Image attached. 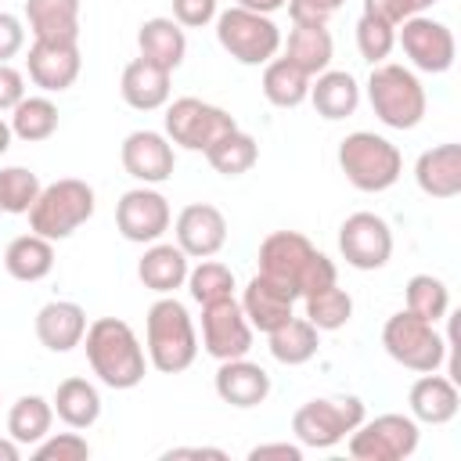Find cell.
Instances as JSON below:
<instances>
[{
    "instance_id": "ab89813d",
    "label": "cell",
    "mask_w": 461,
    "mask_h": 461,
    "mask_svg": "<svg viewBox=\"0 0 461 461\" xmlns=\"http://www.w3.org/2000/svg\"><path fill=\"white\" fill-rule=\"evenodd\" d=\"M40 176L25 166H4L0 169V209L25 216L32 209V202L40 198Z\"/></svg>"
},
{
    "instance_id": "7dc6e473",
    "label": "cell",
    "mask_w": 461,
    "mask_h": 461,
    "mask_svg": "<svg viewBox=\"0 0 461 461\" xmlns=\"http://www.w3.org/2000/svg\"><path fill=\"white\" fill-rule=\"evenodd\" d=\"M364 14L375 22H385V25H400L403 18H411L403 0H364Z\"/></svg>"
},
{
    "instance_id": "836d02e7",
    "label": "cell",
    "mask_w": 461,
    "mask_h": 461,
    "mask_svg": "<svg viewBox=\"0 0 461 461\" xmlns=\"http://www.w3.org/2000/svg\"><path fill=\"white\" fill-rule=\"evenodd\" d=\"M11 133L25 144H40V140H50L58 133V104L47 97V94H32V97H22L14 108H11Z\"/></svg>"
},
{
    "instance_id": "d590c367",
    "label": "cell",
    "mask_w": 461,
    "mask_h": 461,
    "mask_svg": "<svg viewBox=\"0 0 461 461\" xmlns=\"http://www.w3.org/2000/svg\"><path fill=\"white\" fill-rule=\"evenodd\" d=\"M205 158H209V166H212L220 176H241V173H249V169L256 166L259 144H256L252 133H245V130L238 126V130L223 133V137L205 151Z\"/></svg>"
},
{
    "instance_id": "db71d44e",
    "label": "cell",
    "mask_w": 461,
    "mask_h": 461,
    "mask_svg": "<svg viewBox=\"0 0 461 461\" xmlns=\"http://www.w3.org/2000/svg\"><path fill=\"white\" fill-rule=\"evenodd\" d=\"M11 137H14V133H11V122H4V119H0V155L11 148Z\"/></svg>"
},
{
    "instance_id": "d6986e66",
    "label": "cell",
    "mask_w": 461,
    "mask_h": 461,
    "mask_svg": "<svg viewBox=\"0 0 461 461\" xmlns=\"http://www.w3.org/2000/svg\"><path fill=\"white\" fill-rule=\"evenodd\" d=\"M216 396L230 407H259L267 396H270V375L252 364L249 357H234V360H220L216 367Z\"/></svg>"
},
{
    "instance_id": "60d3db41",
    "label": "cell",
    "mask_w": 461,
    "mask_h": 461,
    "mask_svg": "<svg viewBox=\"0 0 461 461\" xmlns=\"http://www.w3.org/2000/svg\"><path fill=\"white\" fill-rule=\"evenodd\" d=\"M396 47V25H385V22H375L367 14H360L357 22V50L364 61L371 65H382Z\"/></svg>"
},
{
    "instance_id": "f1b7e54d",
    "label": "cell",
    "mask_w": 461,
    "mask_h": 461,
    "mask_svg": "<svg viewBox=\"0 0 461 461\" xmlns=\"http://www.w3.org/2000/svg\"><path fill=\"white\" fill-rule=\"evenodd\" d=\"M50 407H54V414H58L68 429H79V432H83V429H90V425L101 418V393H97L94 382L72 375V378L58 382Z\"/></svg>"
},
{
    "instance_id": "ee69618b",
    "label": "cell",
    "mask_w": 461,
    "mask_h": 461,
    "mask_svg": "<svg viewBox=\"0 0 461 461\" xmlns=\"http://www.w3.org/2000/svg\"><path fill=\"white\" fill-rule=\"evenodd\" d=\"M216 0H173V22L184 29H202L216 22Z\"/></svg>"
},
{
    "instance_id": "1f68e13d",
    "label": "cell",
    "mask_w": 461,
    "mask_h": 461,
    "mask_svg": "<svg viewBox=\"0 0 461 461\" xmlns=\"http://www.w3.org/2000/svg\"><path fill=\"white\" fill-rule=\"evenodd\" d=\"M331 54H335V43H331V32L328 25H303V22H292V32H288V43H285V58L292 65H299L310 79L317 72H324L331 65Z\"/></svg>"
},
{
    "instance_id": "9c48e42d",
    "label": "cell",
    "mask_w": 461,
    "mask_h": 461,
    "mask_svg": "<svg viewBox=\"0 0 461 461\" xmlns=\"http://www.w3.org/2000/svg\"><path fill=\"white\" fill-rule=\"evenodd\" d=\"M382 346H385V353H389L400 367L418 371V375L436 371V367L447 360V339L436 331L432 321H421V317L411 313V310H400V313H393V317L385 321V328H382Z\"/></svg>"
},
{
    "instance_id": "9a60e30c",
    "label": "cell",
    "mask_w": 461,
    "mask_h": 461,
    "mask_svg": "<svg viewBox=\"0 0 461 461\" xmlns=\"http://www.w3.org/2000/svg\"><path fill=\"white\" fill-rule=\"evenodd\" d=\"M339 252L353 270H382L393 256V230L378 212H353L339 227Z\"/></svg>"
},
{
    "instance_id": "816d5d0a",
    "label": "cell",
    "mask_w": 461,
    "mask_h": 461,
    "mask_svg": "<svg viewBox=\"0 0 461 461\" xmlns=\"http://www.w3.org/2000/svg\"><path fill=\"white\" fill-rule=\"evenodd\" d=\"M22 457V443H14L11 436L0 439V461H18Z\"/></svg>"
},
{
    "instance_id": "2e32d148",
    "label": "cell",
    "mask_w": 461,
    "mask_h": 461,
    "mask_svg": "<svg viewBox=\"0 0 461 461\" xmlns=\"http://www.w3.org/2000/svg\"><path fill=\"white\" fill-rule=\"evenodd\" d=\"M173 234L187 259H209L227 245V216L212 202H191L176 212Z\"/></svg>"
},
{
    "instance_id": "7402d4cb",
    "label": "cell",
    "mask_w": 461,
    "mask_h": 461,
    "mask_svg": "<svg viewBox=\"0 0 461 461\" xmlns=\"http://www.w3.org/2000/svg\"><path fill=\"white\" fill-rule=\"evenodd\" d=\"M414 180L429 198H457L461 194V144L447 140L418 155Z\"/></svg>"
},
{
    "instance_id": "3957f363",
    "label": "cell",
    "mask_w": 461,
    "mask_h": 461,
    "mask_svg": "<svg viewBox=\"0 0 461 461\" xmlns=\"http://www.w3.org/2000/svg\"><path fill=\"white\" fill-rule=\"evenodd\" d=\"M148 364L162 375H180L198 357V331L187 306L176 295H158L144 317Z\"/></svg>"
},
{
    "instance_id": "b9f144b4",
    "label": "cell",
    "mask_w": 461,
    "mask_h": 461,
    "mask_svg": "<svg viewBox=\"0 0 461 461\" xmlns=\"http://www.w3.org/2000/svg\"><path fill=\"white\" fill-rule=\"evenodd\" d=\"M32 457L36 461H83V457H90V443L79 436V429L76 432H58V436L47 432L32 447Z\"/></svg>"
},
{
    "instance_id": "8fae6325",
    "label": "cell",
    "mask_w": 461,
    "mask_h": 461,
    "mask_svg": "<svg viewBox=\"0 0 461 461\" xmlns=\"http://www.w3.org/2000/svg\"><path fill=\"white\" fill-rule=\"evenodd\" d=\"M349 454L357 461H403L418 450V421L411 414H378V418H364L349 436Z\"/></svg>"
},
{
    "instance_id": "c3c4849f",
    "label": "cell",
    "mask_w": 461,
    "mask_h": 461,
    "mask_svg": "<svg viewBox=\"0 0 461 461\" xmlns=\"http://www.w3.org/2000/svg\"><path fill=\"white\" fill-rule=\"evenodd\" d=\"M263 457L299 461V457H303V443H259V447L249 450V461H263Z\"/></svg>"
},
{
    "instance_id": "f546056e",
    "label": "cell",
    "mask_w": 461,
    "mask_h": 461,
    "mask_svg": "<svg viewBox=\"0 0 461 461\" xmlns=\"http://www.w3.org/2000/svg\"><path fill=\"white\" fill-rule=\"evenodd\" d=\"M4 270L14 281H43L54 270V241L40 238V234H18L7 249H4Z\"/></svg>"
},
{
    "instance_id": "8992f818",
    "label": "cell",
    "mask_w": 461,
    "mask_h": 461,
    "mask_svg": "<svg viewBox=\"0 0 461 461\" xmlns=\"http://www.w3.org/2000/svg\"><path fill=\"white\" fill-rule=\"evenodd\" d=\"M97 209L94 187L86 180L76 176H61L47 187H40V198L29 209V227L32 234L47 238V241H65L72 238Z\"/></svg>"
},
{
    "instance_id": "ffe728a7",
    "label": "cell",
    "mask_w": 461,
    "mask_h": 461,
    "mask_svg": "<svg viewBox=\"0 0 461 461\" xmlns=\"http://www.w3.org/2000/svg\"><path fill=\"white\" fill-rule=\"evenodd\" d=\"M407 403H411V418L421 421V425H447L457 418V407H461V393H457V382L450 375H436V371H425L411 393H407Z\"/></svg>"
},
{
    "instance_id": "7c38bea8",
    "label": "cell",
    "mask_w": 461,
    "mask_h": 461,
    "mask_svg": "<svg viewBox=\"0 0 461 461\" xmlns=\"http://www.w3.org/2000/svg\"><path fill=\"white\" fill-rule=\"evenodd\" d=\"M396 29H400V32H396V43L403 47L407 61H411L418 72L439 76V72H447V68L454 65L457 43H454L450 25H443V22L429 18V14H411V18H403Z\"/></svg>"
},
{
    "instance_id": "83f0119b",
    "label": "cell",
    "mask_w": 461,
    "mask_h": 461,
    "mask_svg": "<svg viewBox=\"0 0 461 461\" xmlns=\"http://www.w3.org/2000/svg\"><path fill=\"white\" fill-rule=\"evenodd\" d=\"M137 47H140V58L173 72L187 58V32L173 18H148L137 29Z\"/></svg>"
},
{
    "instance_id": "6da1fadb",
    "label": "cell",
    "mask_w": 461,
    "mask_h": 461,
    "mask_svg": "<svg viewBox=\"0 0 461 461\" xmlns=\"http://www.w3.org/2000/svg\"><path fill=\"white\" fill-rule=\"evenodd\" d=\"M259 274L292 292L295 299L335 285V263L299 230H274L259 245Z\"/></svg>"
},
{
    "instance_id": "e0dca14e",
    "label": "cell",
    "mask_w": 461,
    "mask_h": 461,
    "mask_svg": "<svg viewBox=\"0 0 461 461\" xmlns=\"http://www.w3.org/2000/svg\"><path fill=\"white\" fill-rule=\"evenodd\" d=\"M119 158H122V169L133 180H140V184H162L176 169L173 144L158 130H133V133H126V140L119 148Z\"/></svg>"
},
{
    "instance_id": "f6af8a7d",
    "label": "cell",
    "mask_w": 461,
    "mask_h": 461,
    "mask_svg": "<svg viewBox=\"0 0 461 461\" xmlns=\"http://www.w3.org/2000/svg\"><path fill=\"white\" fill-rule=\"evenodd\" d=\"M25 47V22L11 11H0V65H7Z\"/></svg>"
},
{
    "instance_id": "f5cc1de1",
    "label": "cell",
    "mask_w": 461,
    "mask_h": 461,
    "mask_svg": "<svg viewBox=\"0 0 461 461\" xmlns=\"http://www.w3.org/2000/svg\"><path fill=\"white\" fill-rule=\"evenodd\" d=\"M403 4H407V11H411V14H425V11H429V7H436L439 0H403Z\"/></svg>"
},
{
    "instance_id": "4dcf8cb0",
    "label": "cell",
    "mask_w": 461,
    "mask_h": 461,
    "mask_svg": "<svg viewBox=\"0 0 461 461\" xmlns=\"http://www.w3.org/2000/svg\"><path fill=\"white\" fill-rule=\"evenodd\" d=\"M267 346H270V357L277 364H288V367H299L306 360L317 357V346H321V331L306 321V317H288L285 324H277L274 331H267Z\"/></svg>"
},
{
    "instance_id": "277c9868",
    "label": "cell",
    "mask_w": 461,
    "mask_h": 461,
    "mask_svg": "<svg viewBox=\"0 0 461 461\" xmlns=\"http://www.w3.org/2000/svg\"><path fill=\"white\" fill-rule=\"evenodd\" d=\"M339 169L357 191L378 194L400 180L403 155L389 137L371 133V130H353L339 140Z\"/></svg>"
},
{
    "instance_id": "4316f807",
    "label": "cell",
    "mask_w": 461,
    "mask_h": 461,
    "mask_svg": "<svg viewBox=\"0 0 461 461\" xmlns=\"http://www.w3.org/2000/svg\"><path fill=\"white\" fill-rule=\"evenodd\" d=\"M25 25L32 40L79 43V0H25Z\"/></svg>"
},
{
    "instance_id": "484cf974",
    "label": "cell",
    "mask_w": 461,
    "mask_h": 461,
    "mask_svg": "<svg viewBox=\"0 0 461 461\" xmlns=\"http://www.w3.org/2000/svg\"><path fill=\"white\" fill-rule=\"evenodd\" d=\"M292 306H295V295L263 274H256L241 292V310H245L252 331H263V335L274 331L277 324H285L292 317Z\"/></svg>"
},
{
    "instance_id": "bcb514c9",
    "label": "cell",
    "mask_w": 461,
    "mask_h": 461,
    "mask_svg": "<svg viewBox=\"0 0 461 461\" xmlns=\"http://www.w3.org/2000/svg\"><path fill=\"white\" fill-rule=\"evenodd\" d=\"M25 97V76L7 61L0 65V112H11Z\"/></svg>"
},
{
    "instance_id": "52a82bcc",
    "label": "cell",
    "mask_w": 461,
    "mask_h": 461,
    "mask_svg": "<svg viewBox=\"0 0 461 461\" xmlns=\"http://www.w3.org/2000/svg\"><path fill=\"white\" fill-rule=\"evenodd\" d=\"M216 40L238 65H267L281 50V29L270 14L227 7L216 14Z\"/></svg>"
},
{
    "instance_id": "d6a6232c",
    "label": "cell",
    "mask_w": 461,
    "mask_h": 461,
    "mask_svg": "<svg viewBox=\"0 0 461 461\" xmlns=\"http://www.w3.org/2000/svg\"><path fill=\"white\" fill-rule=\"evenodd\" d=\"M263 97L274 104V108H299L306 97H310V76L292 65L288 58H270L263 65Z\"/></svg>"
},
{
    "instance_id": "30bf717a",
    "label": "cell",
    "mask_w": 461,
    "mask_h": 461,
    "mask_svg": "<svg viewBox=\"0 0 461 461\" xmlns=\"http://www.w3.org/2000/svg\"><path fill=\"white\" fill-rule=\"evenodd\" d=\"M238 130L234 115L209 104V101H198V97H176L173 104H166V137L169 144H180L187 151H209L223 133Z\"/></svg>"
},
{
    "instance_id": "cb8c5ba5",
    "label": "cell",
    "mask_w": 461,
    "mask_h": 461,
    "mask_svg": "<svg viewBox=\"0 0 461 461\" xmlns=\"http://www.w3.org/2000/svg\"><path fill=\"white\" fill-rule=\"evenodd\" d=\"M187 252L173 241H151L137 263V277L144 288H151L155 295H173L176 288H184L187 281Z\"/></svg>"
},
{
    "instance_id": "44dd1931",
    "label": "cell",
    "mask_w": 461,
    "mask_h": 461,
    "mask_svg": "<svg viewBox=\"0 0 461 461\" xmlns=\"http://www.w3.org/2000/svg\"><path fill=\"white\" fill-rule=\"evenodd\" d=\"M86 335V310L68 299H50L36 310V339L50 353H68Z\"/></svg>"
},
{
    "instance_id": "681fc988",
    "label": "cell",
    "mask_w": 461,
    "mask_h": 461,
    "mask_svg": "<svg viewBox=\"0 0 461 461\" xmlns=\"http://www.w3.org/2000/svg\"><path fill=\"white\" fill-rule=\"evenodd\" d=\"M162 457H166V461H173V457H216V461H223L227 454H223L220 447H173V450H166Z\"/></svg>"
},
{
    "instance_id": "5b68a950",
    "label": "cell",
    "mask_w": 461,
    "mask_h": 461,
    "mask_svg": "<svg viewBox=\"0 0 461 461\" xmlns=\"http://www.w3.org/2000/svg\"><path fill=\"white\" fill-rule=\"evenodd\" d=\"M367 101H371V112L378 115V122H385L389 130H414L429 108L421 79L396 61L371 65Z\"/></svg>"
},
{
    "instance_id": "5bb4252c",
    "label": "cell",
    "mask_w": 461,
    "mask_h": 461,
    "mask_svg": "<svg viewBox=\"0 0 461 461\" xmlns=\"http://www.w3.org/2000/svg\"><path fill=\"white\" fill-rule=\"evenodd\" d=\"M169 202L162 191H155L151 184L130 187L119 202H115V227L126 241L133 245H151L169 230Z\"/></svg>"
},
{
    "instance_id": "ac0fdd59",
    "label": "cell",
    "mask_w": 461,
    "mask_h": 461,
    "mask_svg": "<svg viewBox=\"0 0 461 461\" xmlns=\"http://www.w3.org/2000/svg\"><path fill=\"white\" fill-rule=\"evenodd\" d=\"M29 79L32 86H40L43 94H61L79 79L83 58H79V43H54V40H32L29 58H25Z\"/></svg>"
},
{
    "instance_id": "603a6c76",
    "label": "cell",
    "mask_w": 461,
    "mask_h": 461,
    "mask_svg": "<svg viewBox=\"0 0 461 461\" xmlns=\"http://www.w3.org/2000/svg\"><path fill=\"white\" fill-rule=\"evenodd\" d=\"M306 101L317 108L321 119L339 122V119H349L360 108V83L346 68H324L310 79V97Z\"/></svg>"
},
{
    "instance_id": "f907efd6",
    "label": "cell",
    "mask_w": 461,
    "mask_h": 461,
    "mask_svg": "<svg viewBox=\"0 0 461 461\" xmlns=\"http://www.w3.org/2000/svg\"><path fill=\"white\" fill-rule=\"evenodd\" d=\"M288 0H238V7H245V11H256V14H274V11H281Z\"/></svg>"
},
{
    "instance_id": "8d00e7d4",
    "label": "cell",
    "mask_w": 461,
    "mask_h": 461,
    "mask_svg": "<svg viewBox=\"0 0 461 461\" xmlns=\"http://www.w3.org/2000/svg\"><path fill=\"white\" fill-rule=\"evenodd\" d=\"M306 303V321L317 328V331H339L349 324L353 317V299L346 288L339 285H328V288H317L310 295H303Z\"/></svg>"
},
{
    "instance_id": "f35d334b",
    "label": "cell",
    "mask_w": 461,
    "mask_h": 461,
    "mask_svg": "<svg viewBox=\"0 0 461 461\" xmlns=\"http://www.w3.org/2000/svg\"><path fill=\"white\" fill-rule=\"evenodd\" d=\"M184 285H187L191 299L202 303V306L234 295V274H230V267L216 263L212 256H209V259H198V267L187 270V281H184Z\"/></svg>"
},
{
    "instance_id": "11a10c76",
    "label": "cell",
    "mask_w": 461,
    "mask_h": 461,
    "mask_svg": "<svg viewBox=\"0 0 461 461\" xmlns=\"http://www.w3.org/2000/svg\"><path fill=\"white\" fill-rule=\"evenodd\" d=\"M0 212H4V209H0Z\"/></svg>"
},
{
    "instance_id": "4fadbf2b",
    "label": "cell",
    "mask_w": 461,
    "mask_h": 461,
    "mask_svg": "<svg viewBox=\"0 0 461 461\" xmlns=\"http://www.w3.org/2000/svg\"><path fill=\"white\" fill-rule=\"evenodd\" d=\"M202 349L212 360H234V357H249L252 349V324L241 310V303L230 299H216L202 306Z\"/></svg>"
},
{
    "instance_id": "ba28073f",
    "label": "cell",
    "mask_w": 461,
    "mask_h": 461,
    "mask_svg": "<svg viewBox=\"0 0 461 461\" xmlns=\"http://www.w3.org/2000/svg\"><path fill=\"white\" fill-rule=\"evenodd\" d=\"M360 421H364L360 396H317V400H306L292 414V432L303 447L328 450V447L342 443Z\"/></svg>"
},
{
    "instance_id": "d4e9b609",
    "label": "cell",
    "mask_w": 461,
    "mask_h": 461,
    "mask_svg": "<svg viewBox=\"0 0 461 461\" xmlns=\"http://www.w3.org/2000/svg\"><path fill=\"white\" fill-rule=\"evenodd\" d=\"M169 68L148 61V58H133L126 68H122V79H119V90H122V101L137 112H155V108H166L169 104Z\"/></svg>"
},
{
    "instance_id": "74e56055",
    "label": "cell",
    "mask_w": 461,
    "mask_h": 461,
    "mask_svg": "<svg viewBox=\"0 0 461 461\" xmlns=\"http://www.w3.org/2000/svg\"><path fill=\"white\" fill-rule=\"evenodd\" d=\"M403 292H407V310L418 313L421 321L436 324L450 313V288L432 274H414Z\"/></svg>"
},
{
    "instance_id": "7bdbcfd3",
    "label": "cell",
    "mask_w": 461,
    "mask_h": 461,
    "mask_svg": "<svg viewBox=\"0 0 461 461\" xmlns=\"http://www.w3.org/2000/svg\"><path fill=\"white\" fill-rule=\"evenodd\" d=\"M346 0H288V18L303 25H328V18L342 7Z\"/></svg>"
},
{
    "instance_id": "e575fe53",
    "label": "cell",
    "mask_w": 461,
    "mask_h": 461,
    "mask_svg": "<svg viewBox=\"0 0 461 461\" xmlns=\"http://www.w3.org/2000/svg\"><path fill=\"white\" fill-rule=\"evenodd\" d=\"M54 425V407L50 400L29 393V396H18L7 411V436L22 447H36Z\"/></svg>"
},
{
    "instance_id": "7a4b0ae2",
    "label": "cell",
    "mask_w": 461,
    "mask_h": 461,
    "mask_svg": "<svg viewBox=\"0 0 461 461\" xmlns=\"http://www.w3.org/2000/svg\"><path fill=\"white\" fill-rule=\"evenodd\" d=\"M86 349V364L108 389H133L144 382L148 357L137 339V331L119 317H97L86 324V335L79 342Z\"/></svg>"
}]
</instances>
